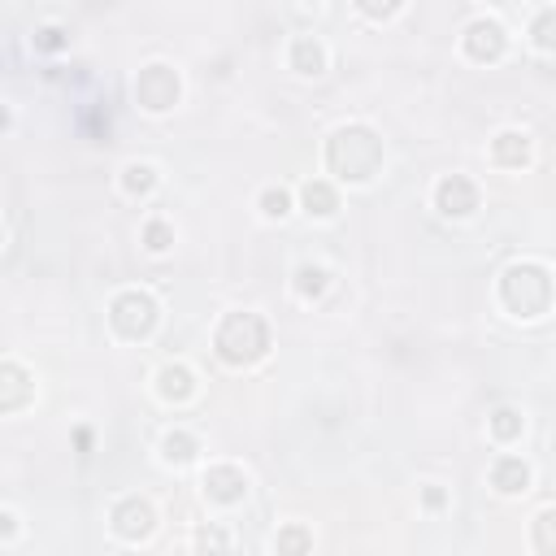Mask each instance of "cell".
<instances>
[{
  "mask_svg": "<svg viewBox=\"0 0 556 556\" xmlns=\"http://www.w3.org/2000/svg\"><path fill=\"white\" fill-rule=\"evenodd\" d=\"M326 165L348 183L374 179L378 165H382V139L370 126H343L326 144Z\"/></svg>",
  "mask_w": 556,
  "mask_h": 556,
  "instance_id": "1",
  "label": "cell"
},
{
  "mask_svg": "<svg viewBox=\"0 0 556 556\" xmlns=\"http://www.w3.org/2000/svg\"><path fill=\"white\" fill-rule=\"evenodd\" d=\"M500 296L513 309L517 318H539L552 304V274L543 265H509L500 278Z\"/></svg>",
  "mask_w": 556,
  "mask_h": 556,
  "instance_id": "2",
  "label": "cell"
},
{
  "mask_svg": "<svg viewBox=\"0 0 556 556\" xmlns=\"http://www.w3.org/2000/svg\"><path fill=\"white\" fill-rule=\"evenodd\" d=\"M218 357L226 365H253L270 352V326L257 318V313H231V318L218 326Z\"/></svg>",
  "mask_w": 556,
  "mask_h": 556,
  "instance_id": "3",
  "label": "cell"
},
{
  "mask_svg": "<svg viewBox=\"0 0 556 556\" xmlns=\"http://www.w3.org/2000/svg\"><path fill=\"white\" fill-rule=\"evenodd\" d=\"M109 318H114L118 335L144 339V335H153V326H157V300L148 296V292H122L114 300V309H109Z\"/></svg>",
  "mask_w": 556,
  "mask_h": 556,
  "instance_id": "4",
  "label": "cell"
},
{
  "mask_svg": "<svg viewBox=\"0 0 556 556\" xmlns=\"http://www.w3.org/2000/svg\"><path fill=\"white\" fill-rule=\"evenodd\" d=\"M135 100L144 104V109H153V114L170 109V104L179 100V74H174L170 65H148V70H139Z\"/></svg>",
  "mask_w": 556,
  "mask_h": 556,
  "instance_id": "5",
  "label": "cell"
},
{
  "mask_svg": "<svg viewBox=\"0 0 556 556\" xmlns=\"http://www.w3.org/2000/svg\"><path fill=\"white\" fill-rule=\"evenodd\" d=\"M435 204H439V213H448V218H465V213L478 209V187L465 174H448L435 187Z\"/></svg>",
  "mask_w": 556,
  "mask_h": 556,
  "instance_id": "6",
  "label": "cell"
},
{
  "mask_svg": "<svg viewBox=\"0 0 556 556\" xmlns=\"http://www.w3.org/2000/svg\"><path fill=\"white\" fill-rule=\"evenodd\" d=\"M153 526H157V513H153V504L148 500H122L118 509H114V531L122 539H148L153 535Z\"/></svg>",
  "mask_w": 556,
  "mask_h": 556,
  "instance_id": "7",
  "label": "cell"
},
{
  "mask_svg": "<svg viewBox=\"0 0 556 556\" xmlns=\"http://www.w3.org/2000/svg\"><path fill=\"white\" fill-rule=\"evenodd\" d=\"M248 491V478L239 474L235 465H213L209 474H204V496L218 500V504H239Z\"/></svg>",
  "mask_w": 556,
  "mask_h": 556,
  "instance_id": "8",
  "label": "cell"
},
{
  "mask_svg": "<svg viewBox=\"0 0 556 556\" xmlns=\"http://www.w3.org/2000/svg\"><path fill=\"white\" fill-rule=\"evenodd\" d=\"M465 53L474 61H496L500 53H504V31H500V22H491V18L474 22V26L465 31Z\"/></svg>",
  "mask_w": 556,
  "mask_h": 556,
  "instance_id": "9",
  "label": "cell"
},
{
  "mask_svg": "<svg viewBox=\"0 0 556 556\" xmlns=\"http://www.w3.org/2000/svg\"><path fill=\"white\" fill-rule=\"evenodd\" d=\"M31 400V378L22 374L14 361H5L0 365V413H14Z\"/></svg>",
  "mask_w": 556,
  "mask_h": 556,
  "instance_id": "10",
  "label": "cell"
},
{
  "mask_svg": "<svg viewBox=\"0 0 556 556\" xmlns=\"http://www.w3.org/2000/svg\"><path fill=\"white\" fill-rule=\"evenodd\" d=\"M526 482H531V470H526V461L521 457H500L496 465H491V487L504 491V496L526 491Z\"/></svg>",
  "mask_w": 556,
  "mask_h": 556,
  "instance_id": "11",
  "label": "cell"
},
{
  "mask_svg": "<svg viewBox=\"0 0 556 556\" xmlns=\"http://www.w3.org/2000/svg\"><path fill=\"white\" fill-rule=\"evenodd\" d=\"M300 200H304V209L313 213V218H331L339 209V196H335V187L331 183H322V179H309L304 187H300Z\"/></svg>",
  "mask_w": 556,
  "mask_h": 556,
  "instance_id": "12",
  "label": "cell"
},
{
  "mask_svg": "<svg viewBox=\"0 0 556 556\" xmlns=\"http://www.w3.org/2000/svg\"><path fill=\"white\" fill-rule=\"evenodd\" d=\"M491 157H496L500 165H526V161H531V139L521 135V131H504V135H496V144H491Z\"/></svg>",
  "mask_w": 556,
  "mask_h": 556,
  "instance_id": "13",
  "label": "cell"
},
{
  "mask_svg": "<svg viewBox=\"0 0 556 556\" xmlns=\"http://www.w3.org/2000/svg\"><path fill=\"white\" fill-rule=\"evenodd\" d=\"M157 392L165 400H187L192 392H196V378H192L187 365H165V370L157 374Z\"/></svg>",
  "mask_w": 556,
  "mask_h": 556,
  "instance_id": "14",
  "label": "cell"
},
{
  "mask_svg": "<svg viewBox=\"0 0 556 556\" xmlns=\"http://www.w3.org/2000/svg\"><path fill=\"white\" fill-rule=\"evenodd\" d=\"M292 65H296L300 74H322V65H326V53H322L318 40H309V35H300L292 44Z\"/></svg>",
  "mask_w": 556,
  "mask_h": 556,
  "instance_id": "15",
  "label": "cell"
},
{
  "mask_svg": "<svg viewBox=\"0 0 556 556\" xmlns=\"http://www.w3.org/2000/svg\"><path fill=\"white\" fill-rule=\"evenodd\" d=\"M278 556H309V548H313V535L300 526V521H292V526H283L274 539Z\"/></svg>",
  "mask_w": 556,
  "mask_h": 556,
  "instance_id": "16",
  "label": "cell"
},
{
  "mask_svg": "<svg viewBox=\"0 0 556 556\" xmlns=\"http://www.w3.org/2000/svg\"><path fill=\"white\" fill-rule=\"evenodd\" d=\"M122 187H126V192H131V196H148V192H153V187H157V174H153V165H126V170H122Z\"/></svg>",
  "mask_w": 556,
  "mask_h": 556,
  "instance_id": "17",
  "label": "cell"
},
{
  "mask_svg": "<svg viewBox=\"0 0 556 556\" xmlns=\"http://www.w3.org/2000/svg\"><path fill=\"white\" fill-rule=\"evenodd\" d=\"M535 548L543 556H556V509H543L535 517Z\"/></svg>",
  "mask_w": 556,
  "mask_h": 556,
  "instance_id": "18",
  "label": "cell"
},
{
  "mask_svg": "<svg viewBox=\"0 0 556 556\" xmlns=\"http://www.w3.org/2000/svg\"><path fill=\"white\" fill-rule=\"evenodd\" d=\"M161 448H165V461H170V465H187V461L196 457V439L183 435V431L165 435V443H161Z\"/></svg>",
  "mask_w": 556,
  "mask_h": 556,
  "instance_id": "19",
  "label": "cell"
},
{
  "mask_svg": "<svg viewBox=\"0 0 556 556\" xmlns=\"http://www.w3.org/2000/svg\"><path fill=\"white\" fill-rule=\"evenodd\" d=\"M531 35H535L539 48H548V53H552L556 48V9H539L535 22H531Z\"/></svg>",
  "mask_w": 556,
  "mask_h": 556,
  "instance_id": "20",
  "label": "cell"
},
{
  "mask_svg": "<svg viewBox=\"0 0 556 556\" xmlns=\"http://www.w3.org/2000/svg\"><path fill=\"white\" fill-rule=\"evenodd\" d=\"M491 435L504 439V443L517 439L521 435V413H517V409H496V413H491Z\"/></svg>",
  "mask_w": 556,
  "mask_h": 556,
  "instance_id": "21",
  "label": "cell"
},
{
  "mask_svg": "<svg viewBox=\"0 0 556 556\" xmlns=\"http://www.w3.org/2000/svg\"><path fill=\"white\" fill-rule=\"evenodd\" d=\"M296 292L300 296H322V292H326V270H318V265H300Z\"/></svg>",
  "mask_w": 556,
  "mask_h": 556,
  "instance_id": "22",
  "label": "cell"
},
{
  "mask_svg": "<svg viewBox=\"0 0 556 556\" xmlns=\"http://www.w3.org/2000/svg\"><path fill=\"white\" fill-rule=\"evenodd\" d=\"M144 243H148L153 253H165V248L174 243V231H170V222H161V218L148 222V226H144Z\"/></svg>",
  "mask_w": 556,
  "mask_h": 556,
  "instance_id": "23",
  "label": "cell"
},
{
  "mask_svg": "<svg viewBox=\"0 0 556 556\" xmlns=\"http://www.w3.org/2000/svg\"><path fill=\"white\" fill-rule=\"evenodd\" d=\"M287 209H292V196H287L283 187H265V192H261V213H265V218H283Z\"/></svg>",
  "mask_w": 556,
  "mask_h": 556,
  "instance_id": "24",
  "label": "cell"
},
{
  "mask_svg": "<svg viewBox=\"0 0 556 556\" xmlns=\"http://www.w3.org/2000/svg\"><path fill=\"white\" fill-rule=\"evenodd\" d=\"M196 543H200V552L204 556H226V535H222L218 526H200Z\"/></svg>",
  "mask_w": 556,
  "mask_h": 556,
  "instance_id": "25",
  "label": "cell"
},
{
  "mask_svg": "<svg viewBox=\"0 0 556 556\" xmlns=\"http://www.w3.org/2000/svg\"><path fill=\"white\" fill-rule=\"evenodd\" d=\"M35 48H44V53L65 48V31H61V26H40V31H35Z\"/></svg>",
  "mask_w": 556,
  "mask_h": 556,
  "instance_id": "26",
  "label": "cell"
},
{
  "mask_svg": "<svg viewBox=\"0 0 556 556\" xmlns=\"http://www.w3.org/2000/svg\"><path fill=\"white\" fill-rule=\"evenodd\" d=\"M400 5H374V0H361V14H370V18H392Z\"/></svg>",
  "mask_w": 556,
  "mask_h": 556,
  "instance_id": "27",
  "label": "cell"
},
{
  "mask_svg": "<svg viewBox=\"0 0 556 556\" xmlns=\"http://www.w3.org/2000/svg\"><path fill=\"white\" fill-rule=\"evenodd\" d=\"M426 504H431V509H443V491H439V487H426Z\"/></svg>",
  "mask_w": 556,
  "mask_h": 556,
  "instance_id": "28",
  "label": "cell"
},
{
  "mask_svg": "<svg viewBox=\"0 0 556 556\" xmlns=\"http://www.w3.org/2000/svg\"><path fill=\"white\" fill-rule=\"evenodd\" d=\"M0 531H5V535H14V531H18V517L5 513V517H0Z\"/></svg>",
  "mask_w": 556,
  "mask_h": 556,
  "instance_id": "29",
  "label": "cell"
}]
</instances>
